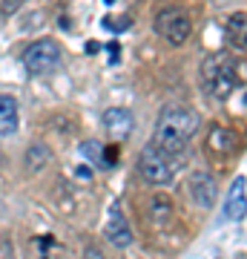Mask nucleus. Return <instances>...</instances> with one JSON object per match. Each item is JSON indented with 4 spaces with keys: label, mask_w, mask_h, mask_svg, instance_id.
<instances>
[{
    "label": "nucleus",
    "mask_w": 247,
    "mask_h": 259,
    "mask_svg": "<svg viewBox=\"0 0 247 259\" xmlns=\"http://www.w3.org/2000/svg\"><path fill=\"white\" fill-rule=\"evenodd\" d=\"M146 210H150V219L156 225H164V222H170V216H173L175 207H173V199H170V196L156 193L150 199V207H146Z\"/></svg>",
    "instance_id": "nucleus-14"
},
{
    "label": "nucleus",
    "mask_w": 247,
    "mask_h": 259,
    "mask_svg": "<svg viewBox=\"0 0 247 259\" xmlns=\"http://www.w3.org/2000/svg\"><path fill=\"white\" fill-rule=\"evenodd\" d=\"M156 32L164 37L170 47H181L192 32V20L181 6H164L156 15Z\"/></svg>",
    "instance_id": "nucleus-4"
},
{
    "label": "nucleus",
    "mask_w": 247,
    "mask_h": 259,
    "mask_svg": "<svg viewBox=\"0 0 247 259\" xmlns=\"http://www.w3.org/2000/svg\"><path fill=\"white\" fill-rule=\"evenodd\" d=\"M202 83L207 95L213 98H230L233 90L238 87V72H236V61L230 58V52H213L204 58L202 64Z\"/></svg>",
    "instance_id": "nucleus-2"
},
{
    "label": "nucleus",
    "mask_w": 247,
    "mask_h": 259,
    "mask_svg": "<svg viewBox=\"0 0 247 259\" xmlns=\"http://www.w3.org/2000/svg\"><path fill=\"white\" fill-rule=\"evenodd\" d=\"M207 150L216 158H227L238 150V136L227 127H213L210 136H207Z\"/></svg>",
    "instance_id": "nucleus-10"
},
{
    "label": "nucleus",
    "mask_w": 247,
    "mask_h": 259,
    "mask_svg": "<svg viewBox=\"0 0 247 259\" xmlns=\"http://www.w3.org/2000/svg\"><path fill=\"white\" fill-rule=\"evenodd\" d=\"M244 104H247V95H244Z\"/></svg>",
    "instance_id": "nucleus-19"
},
{
    "label": "nucleus",
    "mask_w": 247,
    "mask_h": 259,
    "mask_svg": "<svg viewBox=\"0 0 247 259\" xmlns=\"http://www.w3.org/2000/svg\"><path fill=\"white\" fill-rule=\"evenodd\" d=\"M199 124H202V118L190 107H181V104L164 107L161 115H158L153 144H158L170 156H181L184 150H187V144L192 141V136L199 133Z\"/></svg>",
    "instance_id": "nucleus-1"
},
{
    "label": "nucleus",
    "mask_w": 247,
    "mask_h": 259,
    "mask_svg": "<svg viewBox=\"0 0 247 259\" xmlns=\"http://www.w3.org/2000/svg\"><path fill=\"white\" fill-rule=\"evenodd\" d=\"M107 3H115V0H107Z\"/></svg>",
    "instance_id": "nucleus-18"
},
{
    "label": "nucleus",
    "mask_w": 247,
    "mask_h": 259,
    "mask_svg": "<svg viewBox=\"0 0 247 259\" xmlns=\"http://www.w3.org/2000/svg\"><path fill=\"white\" fill-rule=\"evenodd\" d=\"M20 127V107L12 95H0V136H15Z\"/></svg>",
    "instance_id": "nucleus-11"
},
{
    "label": "nucleus",
    "mask_w": 247,
    "mask_h": 259,
    "mask_svg": "<svg viewBox=\"0 0 247 259\" xmlns=\"http://www.w3.org/2000/svg\"><path fill=\"white\" fill-rule=\"evenodd\" d=\"M78 150H81V156L89 158L95 167H112L115 164V150H107L101 141H83Z\"/></svg>",
    "instance_id": "nucleus-12"
},
{
    "label": "nucleus",
    "mask_w": 247,
    "mask_h": 259,
    "mask_svg": "<svg viewBox=\"0 0 247 259\" xmlns=\"http://www.w3.org/2000/svg\"><path fill=\"white\" fill-rule=\"evenodd\" d=\"M190 196L195 204H202L204 210L216 207V196H219V187H216V176L204 173V170H195L190 176Z\"/></svg>",
    "instance_id": "nucleus-7"
},
{
    "label": "nucleus",
    "mask_w": 247,
    "mask_h": 259,
    "mask_svg": "<svg viewBox=\"0 0 247 259\" xmlns=\"http://www.w3.org/2000/svg\"><path fill=\"white\" fill-rule=\"evenodd\" d=\"M104 130L112 141H124L132 133V112L124 107H110L104 112Z\"/></svg>",
    "instance_id": "nucleus-9"
},
{
    "label": "nucleus",
    "mask_w": 247,
    "mask_h": 259,
    "mask_svg": "<svg viewBox=\"0 0 247 259\" xmlns=\"http://www.w3.org/2000/svg\"><path fill=\"white\" fill-rule=\"evenodd\" d=\"M244 216H247V179L238 176V179H233V185L227 190V199H224V219L241 222Z\"/></svg>",
    "instance_id": "nucleus-8"
},
{
    "label": "nucleus",
    "mask_w": 247,
    "mask_h": 259,
    "mask_svg": "<svg viewBox=\"0 0 247 259\" xmlns=\"http://www.w3.org/2000/svg\"><path fill=\"white\" fill-rule=\"evenodd\" d=\"M23 3H26V0H0V9L6 12V15H12V12H18Z\"/></svg>",
    "instance_id": "nucleus-17"
},
{
    "label": "nucleus",
    "mask_w": 247,
    "mask_h": 259,
    "mask_svg": "<svg viewBox=\"0 0 247 259\" xmlns=\"http://www.w3.org/2000/svg\"><path fill=\"white\" fill-rule=\"evenodd\" d=\"M104 239L110 242L112 248H129L132 245V228H129V219L124 216L118 202L110 204V210H107V222H104Z\"/></svg>",
    "instance_id": "nucleus-6"
},
{
    "label": "nucleus",
    "mask_w": 247,
    "mask_h": 259,
    "mask_svg": "<svg viewBox=\"0 0 247 259\" xmlns=\"http://www.w3.org/2000/svg\"><path fill=\"white\" fill-rule=\"evenodd\" d=\"M129 23H132L129 18H104V26H110L112 32H127Z\"/></svg>",
    "instance_id": "nucleus-16"
},
{
    "label": "nucleus",
    "mask_w": 247,
    "mask_h": 259,
    "mask_svg": "<svg viewBox=\"0 0 247 259\" xmlns=\"http://www.w3.org/2000/svg\"><path fill=\"white\" fill-rule=\"evenodd\" d=\"M49 161H52V153H49L46 144H32L26 150V170L29 173H40Z\"/></svg>",
    "instance_id": "nucleus-15"
},
{
    "label": "nucleus",
    "mask_w": 247,
    "mask_h": 259,
    "mask_svg": "<svg viewBox=\"0 0 247 259\" xmlns=\"http://www.w3.org/2000/svg\"><path fill=\"white\" fill-rule=\"evenodd\" d=\"M138 173L156 187L170 185L173 176H175L173 156L164 153L158 144H146V147H141V153H138Z\"/></svg>",
    "instance_id": "nucleus-3"
},
{
    "label": "nucleus",
    "mask_w": 247,
    "mask_h": 259,
    "mask_svg": "<svg viewBox=\"0 0 247 259\" xmlns=\"http://www.w3.org/2000/svg\"><path fill=\"white\" fill-rule=\"evenodd\" d=\"M58 64H61V44L52 37H40L23 52V66L29 75H49Z\"/></svg>",
    "instance_id": "nucleus-5"
},
{
    "label": "nucleus",
    "mask_w": 247,
    "mask_h": 259,
    "mask_svg": "<svg viewBox=\"0 0 247 259\" xmlns=\"http://www.w3.org/2000/svg\"><path fill=\"white\" fill-rule=\"evenodd\" d=\"M227 44L233 49H244L247 47V15H233L227 20Z\"/></svg>",
    "instance_id": "nucleus-13"
}]
</instances>
